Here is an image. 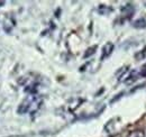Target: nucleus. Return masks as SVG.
Masks as SVG:
<instances>
[{"label": "nucleus", "mask_w": 146, "mask_h": 137, "mask_svg": "<svg viewBox=\"0 0 146 137\" xmlns=\"http://www.w3.org/2000/svg\"><path fill=\"white\" fill-rule=\"evenodd\" d=\"M40 104H42V99L38 96L32 93V94H29L23 102L20 103V106H19L18 108V112L19 114L35 112V111H37L39 109Z\"/></svg>", "instance_id": "f257e3e1"}, {"label": "nucleus", "mask_w": 146, "mask_h": 137, "mask_svg": "<svg viewBox=\"0 0 146 137\" xmlns=\"http://www.w3.org/2000/svg\"><path fill=\"white\" fill-rule=\"evenodd\" d=\"M113 51V44L112 43H106V45L102 47V53H101V60H105V59H107L108 56H109L110 54L112 53Z\"/></svg>", "instance_id": "f03ea898"}, {"label": "nucleus", "mask_w": 146, "mask_h": 137, "mask_svg": "<svg viewBox=\"0 0 146 137\" xmlns=\"http://www.w3.org/2000/svg\"><path fill=\"white\" fill-rule=\"evenodd\" d=\"M127 137H145V133L141 129H136V130L130 132L127 135Z\"/></svg>", "instance_id": "7ed1b4c3"}, {"label": "nucleus", "mask_w": 146, "mask_h": 137, "mask_svg": "<svg viewBox=\"0 0 146 137\" xmlns=\"http://www.w3.org/2000/svg\"><path fill=\"white\" fill-rule=\"evenodd\" d=\"M97 49V46H93V47H90L89 50H88V52L84 54V57H87V56H89V55H91V54H93L94 53V50Z\"/></svg>", "instance_id": "20e7f679"}]
</instances>
